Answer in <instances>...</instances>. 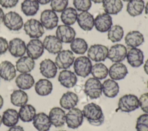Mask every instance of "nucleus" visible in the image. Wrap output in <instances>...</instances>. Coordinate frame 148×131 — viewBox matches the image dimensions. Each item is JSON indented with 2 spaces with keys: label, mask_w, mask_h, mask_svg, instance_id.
I'll list each match as a JSON object with an SVG mask.
<instances>
[{
  "label": "nucleus",
  "mask_w": 148,
  "mask_h": 131,
  "mask_svg": "<svg viewBox=\"0 0 148 131\" xmlns=\"http://www.w3.org/2000/svg\"><path fill=\"white\" fill-rule=\"evenodd\" d=\"M35 66V60L28 56L20 57L16 62V71L20 73H29Z\"/></svg>",
  "instance_id": "nucleus-26"
},
{
  "label": "nucleus",
  "mask_w": 148,
  "mask_h": 131,
  "mask_svg": "<svg viewBox=\"0 0 148 131\" xmlns=\"http://www.w3.org/2000/svg\"><path fill=\"white\" fill-rule=\"evenodd\" d=\"M75 59V57L72 51L61 50L57 53L54 63L58 69L66 70L73 64Z\"/></svg>",
  "instance_id": "nucleus-7"
},
{
  "label": "nucleus",
  "mask_w": 148,
  "mask_h": 131,
  "mask_svg": "<svg viewBox=\"0 0 148 131\" xmlns=\"http://www.w3.org/2000/svg\"><path fill=\"white\" fill-rule=\"evenodd\" d=\"M77 22L81 29L85 31H90L94 26V16L88 11H83L77 16Z\"/></svg>",
  "instance_id": "nucleus-25"
},
{
  "label": "nucleus",
  "mask_w": 148,
  "mask_h": 131,
  "mask_svg": "<svg viewBox=\"0 0 148 131\" xmlns=\"http://www.w3.org/2000/svg\"><path fill=\"white\" fill-rule=\"evenodd\" d=\"M77 10L72 7H66L65 9L61 14V20L64 25H73L77 18Z\"/></svg>",
  "instance_id": "nucleus-37"
},
{
  "label": "nucleus",
  "mask_w": 148,
  "mask_h": 131,
  "mask_svg": "<svg viewBox=\"0 0 148 131\" xmlns=\"http://www.w3.org/2000/svg\"><path fill=\"white\" fill-rule=\"evenodd\" d=\"M8 51L14 57H22L26 52L25 43L20 38H14L9 41Z\"/></svg>",
  "instance_id": "nucleus-14"
},
{
  "label": "nucleus",
  "mask_w": 148,
  "mask_h": 131,
  "mask_svg": "<svg viewBox=\"0 0 148 131\" xmlns=\"http://www.w3.org/2000/svg\"><path fill=\"white\" fill-rule=\"evenodd\" d=\"M90 1H92L95 3H101L104 1V0H90Z\"/></svg>",
  "instance_id": "nucleus-52"
},
{
  "label": "nucleus",
  "mask_w": 148,
  "mask_h": 131,
  "mask_svg": "<svg viewBox=\"0 0 148 131\" xmlns=\"http://www.w3.org/2000/svg\"><path fill=\"white\" fill-rule=\"evenodd\" d=\"M44 49L43 43L39 38H32L26 45L27 56L34 60H36L42 56Z\"/></svg>",
  "instance_id": "nucleus-11"
},
{
  "label": "nucleus",
  "mask_w": 148,
  "mask_h": 131,
  "mask_svg": "<svg viewBox=\"0 0 148 131\" xmlns=\"http://www.w3.org/2000/svg\"><path fill=\"white\" fill-rule=\"evenodd\" d=\"M56 36L64 43H71L75 38V29L66 25H60L57 27Z\"/></svg>",
  "instance_id": "nucleus-12"
},
{
  "label": "nucleus",
  "mask_w": 148,
  "mask_h": 131,
  "mask_svg": "<svg viewBox=\"0 0 148 131\" xmlns=\"http://www.w3.org/2000/svg\"><path fill=\"white\" fill-rule=\"evenodd\" d=\"M128 63L132 67L138 68L143 63L144 55L143 51L137 48H131L127 53Z\"/></svg>",
  "instance_id": "nucleus-18"
},
{
  "label": "nucleus",
  "mask_w": 148,
  "mask_h": 131,
  "mask_svg": "<svg viewBox=\"0 0 148 131\" xmlns=\"http://www.w3.org/2000/svg\"><path fill=\"white\" fill-rule=\"evenodd\" d=\"M57 67L55 63L50 59L43 60L39 64L40 72L42 76L47 78H54L57 73Z\"/></svg>",
  "instance_id": "nucleus-19"
},
{
  "label": "nucleus",
  "mask_w": 148,
  "mask_h": 131,
  "mask_svg": "<svg viewBox=\"0 0 148 131\" xmlns=\"http://www.w3.org/2000/svg\"><path fill=\"white\" fill-rule=\"evenodd\" d=\"M35 91L40 96H47L53 90L52 83L47 79H40L35 84Z\"/></svg>",
  "instance_id": "nucleus-31"
},
{
  "label": "nucleus",
  "mask_w": 148,
  "mask_h": 131,
  "mask_svg": "<svg viewBox=\"0 0 148 131\" xmlns=\"http://www.w3.org/2000/svg\"><path fill=\"white\" fill-rule=\"evenodd\" d=\"M124 36V30L121 26L114 25L108 31V38L112 43L119 42Z\"/></svg>",
  "instance_id": "nucleus-40"
},
{
  "label": "nucleus",
  "mask_w": 148,
  "mask_h": 131,
  "mask_svg": "<svg viewBox=\"0 0 148 131\" xmlns=\"http://www.w3.org/2000/svg\"><path fill=\"white\" fill-rule=\"evenodd\" d=\"M91 73L93 78L102 80L105 79L108 75L109 70L102 63H97L92 66Z\"/></svg>",
  "instance_id": "nucleus-39"
},
{
  "label": "nucleus",
  "mask_w": 148,
  "mask_h": 131,
  "mask_svg": "<svg viewBox=\"0 0 148 131\" xmlns=\"http://www.w3.org/2000/svg\"><path fill=\"white\" fill-rule=\"evenodd\" d=\"M3 22L4 25L12 31H18L24 25L22 17L14 11H9L5 14Z\"/></svg>",
  "instance_id": "nucleus-6"
},
{
  "label": "nucleus",
  "mask_w": 148,
  "mask_h": 131,
  "mask_svg": "<svg viewBox=\"0 0 148 131\" xmlns=\"http://www.w3.org/2000/svg\"><path fill=\"white\" fill-rule=\"evenodd\" d=\"M139 107L145 113L148 114V93L142 94L139 98Z\"/></svg>",
  "instance_id": "nucleus-44"
},
{
  "label": "nucleus",
  "mask_w": 148,
  "mask_h": 131,
  "mask_svg": "<svg viewBox=\"0 0 148 131\" xmlns=\"http://www.w3.org/2000/svg\"><path fill=\"white\" fill-rule=\"evenodd\" d=\"M135 129L136 131H148V114L145 113L138 117Z\"/></svg>",
  "instance_id": "nucleus-41"
},
{
  "label": "nucleus",
  "mask_w": 148,
  "mask_h": 131,
  "mask_svg": "<svg viewBox=\"0 0 148 131\" xmlns=\"http://www.w3.org/2000/svg\"><path fill=\"white\" fill-rule=\"evenodd\" d=\"M84 93L91 99L99 98L102 93V83L95 78H88L84 83Z\"/></svg>",
  "instance_id": "nucleus-5"
},
{
  "label": "nucleus",
  "mask_w": 148,
  "mask_h": 131,
  "mask_svg": "<svg viewBox=\"0 0 148 131\" xmlns=\"http://www.w3.org/2000/svg\"><path fill=\"white\" fill-rule=\"evenodd\" d=\"M49 117L52 125L56 128H61L65 124L66 114L62 108L54 107L50 109Z\"/></svg>",
  "instance_id": "nucleus-17"
},
{
  "label": "nucleus",
  "mask_w": 148,
  "mask_h": 131,
  "mask_svg": "<svg viewBox=\"0 0 148 131\" xmlns=\"http://www.w3.org/2000/svg\"><path fill=\"white\" fill-rule=\"evenodd\" d=\"M108 48L102 44H93L87 50L88 57L95 62L103 61L108 58Z\"/></svg>",
  "instance_id": "nucleus-8"
},
{
  "label": "nucleus",
  "mask_w": 148,
  "mask_h": 131,
  "mask_svg": "<svg viewBox=\"0 0 148 131\" xmlns=\"http://www.w3.org/2000/svg\"><path fill=\"white\" fill-rule=\"evenodd\" d=\"M125 44L130 48H137L141 45L145 41L144 36L138 30L130 31L124 38Z\"/></svg>",
  "instance_id": "nucleus-24"
},
{
  "label": "nucleus",
  "mask_w": 148,
  "mask_h": 131,
  "mask_svg": "<svg viewBox=\"0 0 148 131\" xmlns=\"http://www.w3.org/2000/svg\"><path fill=\"white\" fill-rule=\"evenodd\" d=\"M139 107V98L134 94H125L120 98L118 102V109L123 112L130 113Z\"/></svg>",
  "instance_id": "nucleus-4"
},
{
  "label": "nucleus",
  "mask_w": 148,
  "mask_h": 131,
  "mask_svg": "<svg viewBox=\"0 0 148 131\" xmlns=\"http://www.w3.org/2000/svg\"><path fill=\"white\" fill-rule=\"evenodd\" d=\"M39 9V3L36 0H24L21 3V10L27 16H35Z\"/></svg>",
  "instance_id": "nucleus-35"
},
{
  "label": "nucleus",
  "mask_w": 148,
  "mask_h": 131,
  "mask_svg": "<svg viewBox=\"0 0 148 131\" xmlns=\"http://www.w3.org/2000/svg\"><path fill=\"white\" fill-rule=\"evenodd\" d=\"M145 14L148 16V2L146 3V6H145Z\"/></svg>",
  "instance_id": "nucleus-53"
},
{
  "label": "nucleus",
  "mask_w": 148,
  "mask_h": 131,
  "mask_svg": "<svg viewBox=\"0 0 148 131\" xmlns=\"http://www.w3.org/2000/svg\"><path fill=\"white\" fill-rule=\"evenodd\" d=\"M68 0H51L50 7L51 10L55 12L61 13L67 7Z\"/></svg>",
  "instance_id": "nucleus-43"
},
{
  "label": "nucleus",
  "mask_w": 148,
  "mask_h": 131,
  "mask_svg": "<svg viewBox=\"0 0 148 131\" xmlns=\"http://www.w3.org/2000/svg\"><path fill=\"white\" fill-rule=\"evenodd\" d=\"M79 101V98L76 94L72 91H67L64 93L60 99V105L62 108L70 110L75 107Z\"/></svg>",
  "instance_id": "nucleus-27"
},
{
  "label": "nucleus",
  "mask_w": 148,
  "mask_h": 131,
  "mask_svg": "<svg viewBox=\"0 0 148 131\" xmlns=\"http://www.w3.org/2000/svg\"><path fill=\"white\" fill-rule=\"evenodd\" d=\"M123 1H124V2H129V1H130L131 0H123Z\"/></svg>",
  "instance_id": "nucleus-55"
},
{
  "label": "nucleus",
  "mask_w": 148,
  "mask_h": 131,
  "mask_svg": "<svg viewBox=\"0 0 148 131\" xmlns=\"http://www.w3.org/2000/svg\"><path fill=\"white\" fill-rule=\"evenodd\" d=\"M16 76V69L14 64L4 60L0 63V77L6 81L12 80Z\"/></svg>",
  "instance_id": "nucleus-22"
},
{
  "label": "nucleus",
  "mask_w": 148,
  "mask_h": 131,
  "mask_svg": "<svg viewBox=\"0 0 148 131\" xmlns=\"http://www.w3.org/2000/svg\"><path fill=\"white\" fill-rule=\"evenodd\" d=\"M143 68L145 73L148 75V59L146 60L145 61L144 66H143Z\"/></svg>",
  "instance_id": "nucleus-50"
},
{
  "label": "nucleus",
  "mask_w": 148,
  "mask_h": 131,
  "mask_svg": "<svg viewBox=\"0 0 148 131\" xmlns=\"http://www.w3.org/2000/svg\"><path fill=\"white\" fill-rule=\"evenodd\" d=\"M2 120L3 124L7 127L15 126L19 121L18 113L14 109H8L3 111Z\"/></svg>",
  "instance_id": "nucleus-30"
},
{
  "label": "nucleus",
  "mask_w": 148,
  "mask_h": 131,
  "mask_svg": "<svg viewBox=\"0 0 148 131\" xmlns=\"http://www.w3.org/2000/svg\"><path fill=\"white\" fill-rule=\"evenodd\" d=\"M58 80L62 86L70 88L76 85L77 78L75 72L70 70H63L59 73Z\"/></svg>",
  "instance_id": "nucleus-20"
},
{
  "label": "nucleus",
  "mask_w": 148,
  "mask_h": 131,
  "mask_svg": "<svg viewBox=\"0 0 148 131\" xmlns=\"http://www.w3.org/2000/svg\"><path fill=\"white\" fill-rule=\"evenodd\" d=\"M5 17V13L2 8L0 7V25L3 22V19Z\"/></svg>",
  "instance_id": "nucleus-48"
},
{
  "label": "nucleus",
  "mask_w": 148,
  "mask_h": 131,
  "mask_svg": "<svg viewBox=\"0 0 148 131\" xmlns=\"http://www.w3.org/2000/svg\"><path fill=\"white\" fill-rule=\"evenodd\" d=\"M3 102H4L3 98V97L0 95V109H1V108L2 107V106H3Z\"/></svg>",
  "instance_id": "nucleus-51"
},
{
  "label": "nucleus",
  "mask_w": 148,
  "mask_h": 131,
  "mask_svg": "<svg viewBox=\"0 0 148 131\" xmlns=\"http://www.w3.org/2000/svg\"><path fill=\"white\" fill-rule=\"evenodd\" d=\"M128 70L123 63H114L109 69V75L114 80H120L123 79L128 74Z\"/></svg>",
  "instance_id": "nucleus-23"
},
{
  "label": "nucleus",
  "mask_w": 148,
  "mask_h": 131,
  "mask_svg": "<svg viewBox=\"0 0 148 131\" xmlns=\"http://www.w3.org/2000/svg\"><path fill=\"white\" fill-rule=\"evenodd\" d=\"M32 124L38 131H49L52 125L49 115L43 112L36 114L32 120Z\"/></svg>",
  "instance_id": "nucleus-21"
},
{
  "label": "nucleus",
  "mask_w": 148,
  "mask_h": 131,
  "mask_svg": "<svg viewBox=\"0 0 148 131\" xmlns=\"http://www.w3.org/2000/svg\"><path fill=\"white\" fill-rule=\"evenodd\" d=\"M7 131H24V128L20 125H15L10 127Z\"/></svg>",
  "instance_id": "nucleus-47"
},
{
  "label": "nucleus",
  "mask_w": 148,
  "mask_h": 131,
  "mask_svg": "<svg viewBox=\"0 0 148 131\" xmlns=\"http://www.w3.org/2000/svg\"><path fill=\"white\" fill-rule=\"evenodd\" d=\"M147 88H148V81H147Z\"/></svg>",
  "instance_id": "nucleus-56"
},
{
  "label": "nucleus",
  "mask_w": 148,
  "mask_h": 131,
  "mask_svg": "<svg viewBox=\"0 0 148 131\" xmlns=\"http://www.w3.org/2000/svg\"><path fill=\"white\" fill-rule=\"evenodd\" d=\"M58 17L51 9L44 10L40 14V22L47 30H52L57 26Z\"/></svg>",
  "instance_id": "nucleus-10"
},
{
  "label": "nucleus",
  "mask_w": 148,
  "mask_h": 131,
  "mask_svg": "<svg viewBox=\"0 0 148 131\" xmlns=\"http://www.w3.org/2000/svg\"><path fill=\"white\" fill-rule=\"evenodd\" d=\"M58 131H66V130H58Z\"/></svg>",
  "instance_id": "nucleus-57"
},
{
  "label": "nucleus",
  "mask_w": 148,
  "mask_h": 131,
  "mask_svg": "<svg viewBox=\"0 0 148 131\" xmlns=\"http://www.w3.org/2000/svg\"><path fill=\"white\" fill-rule=\"evenodd\" d=\"M127 53V50L125 45L116 44L112 45L109 49L108 58L112 62L119 63L125 59Z\"/></svg>",
  "instance_id": "nucleus-13"
},
{
  "label": "nucleus",
  "mask_w": 148,
  "mask_h": 131,
  "mask_svg": "<svg viewBox=\"0 0 148 131\" xmlns=\"http://www.w3.org/2000/svg\"><path fill=\"white\" fill-rule=\"evenodd\" d=\"M83 119L82 110L79 108L73 107L69 110L66 114L65 122L69 128L75 129L82 125Z\"/></svg>",
  "instance_id": "nucleus-9"
},
{
  "label": "nucleus",
  "mask_w": 148,
  "mask_h": 131,
  "mask_svg": "<svg viewBox=\"0 0 148 131\" xmlns=\"http://www.w3.org/2000/svg\"><path fill=\"white\" fill-rule=\"evenodd\" d=\"M102 92L108 98H114L119 93V86L117 82L112 79H108L102 84Z\"/></svg>",
  "instance_id": "nucleus-28"
},
{
  "label": "nucleus",
  "mask_w": 148,
  "mask_h": 131,
  "mask_svg": "<svg viewBox=\"0 0 148 131\" xmlns=\"http://www.w3.org/2000/svg\"><path fill=\"white\" fill-rule=\"evenodd\" d=\"M15 83L19 89L25 90L30 89L35 83L33 76L29 73H21L15 79Z\"/></svg>",
  "instance_id": "nucleus-29"
},
{
  "label": "nucleus",
  "mask_w": 148,
  "mask_h": 131,
  "mask_svg": "<svg viewBox=\"0 0 148 131\" xmlns=\"http://www.w3.org/2000/svg\"><path fill=\"white\" fill-rule=\"evenodd\" d=\"M113 24L112 18L110 15L102 13L98 14L94 19V26L96 30L104 33L109 30Z\"/></svg>",
  "instance_id": "nucleus-15"
},
{
  "label": "nucleus",
  "mask_w": 148,
  "mask_h": 131,
  "mask_svg": "<svg viewBox=\"0 0 148 131\" xmlns=\"http://www.w3.org/2000/svg\"><path fill=\"white\" fill-rule=\"evenodd\" d=\"M23 28L25 34L31 38H39L45 33L44 27L40 21L34 18L28 20L24 24Z\"/></svg>",
  "instance_id": "nucleus-3"
},
{
  "label": "nucleus",
  "mask_w": 148,
  "mask_h": 131,
  "mask_svg": "<svg viewBox=\"0 0 148 131\" xmlns=\"http://www.w3.org/2000/svg\"><path fill=\"white\" fill-rule=\"evenodd\" d=\"M70 47L73 52L77 55H84L88 50V44L86 41L80 37L75 38L71 43Z\"/></svg>",
  "instance_id": "nucleus-38"
},
{
  "label": "nucleus",
  "mask_w": 148,
  "mask_h": 131,
  "mask_svg": "<svg viewBox=\"0 0 148 131\" xmlns=\"http://www.w3.org/2000/svg\"><path fill=\"white\" fill-rule=\"evenodd\" d=\"M8 40L5 38L0 36V56L5 53L8 50Z\"/></svg>",
  "instance_id": "nucleus-46"
},
{
  "label": "nucleus",
  "mask_w": 148,
  "mask_h": 131,
  "mask_svg": "<svg viewBox=\"0 0 148 131\" xmlns=\"http://www.w3.org/2000/svg\"><path fill=\"white\" fill-rule=\"evenodd\" d=\"M36 1H38V2L39 4L44 5H46V4L49 3V2H50L51 0H36Z\"/></svg>",
  "instance_id": "nucleus-49"
},
{
  "label": "nucleus",
  "mask_w": 148,
  "mask_h": 131,
  "mask_svg": "<svg viewBox=\"0 0 148 131\" xmlns=\"http://www.w3.org/2000/svg\"><path fill=\"white\" fill-rule=\"evenodd\" d=\"M2 116L0 115V126H1V124H2Z\"/></svg>",
  "instance_id": "nucleus-54"
},
{
  "label": "nucleus",
  "mask_w": 148,
  "mask_h": 131,
  "mask_svg": "<svg viewBox=\"0 0 148 131\" xmlns=\"http://www.w3.org/2000/svg\"><path fill=\"white\" fill-rule=\"evenodd\" d=\"M28 94L23 90H14L10 94V102L15 106L21 107L27 103Z\"/></svg>",
  "instance_id": "nucleus-33"
},
{
  "label": "nucleus",
  "mask_w": 148,
  "mask_h": 131,
  "mask_svg": "<svg viewBox=\"0 0 148 131\" xmlns=\"http://www.w3.org/2000/svg\"><path fill=\"white\" fill-rule=\"evenodd\" d=\"M75 9L79 11H87L90 9L92 3L90 0H73Z\"/></svg>",
  "instance_id": "nucleus-42"
},
{
  "label": "nucleus",
  "mask_w": 148,
  "mask_h": 131,
  "mask_svg": "<svg viewBox=\"0 0 148 131\" xmlns=\"http://www.w3.org/2000/svg\"><path fill=\"white\" fill-rule=\"evenodd\" d=\"M44 48L50 53L56 55L62 49V43L54 35H47L43 40Z\"/></svg>",
  "instance_id": "nucleus-16"
},
{
  "label": "nucleus",
  "mask_w": 148,
  "mask_h": 131,
  "mask_svg": "<svg viewBox=\"0 0 148 131\" xmlns=\"http://www.w3.org/2000/svg\"><path fill=\"white\" fill-rule=\"evenodd\" d=\"M83 114L88 123L95 126L101 125L104 122L105 117L101 106L93 102L86 104L82 110Z\"/></svg>",
  "instance_id": "nucleus-1"
},
{
  "label": "nucleus",
  "mask_w": 148,
  "mask_h": 131,
  "mask_svg": "<svg viewBox=\"0 0 148 131\" xmlns=\"http://www.w3.org/2000/svg\"><path fill=\"white\" fill-rule=\"evenodd\" d=\"M19 0H0V5L5 9L15 7Z\"/></svg>",
  "instance_id": "nucleus-45"
},
{
  "label": "nucleus",
  "mask_w": 148,
  "mask_h": 131,
  "mask_svg": "<svg viewBox=\"0 0 148 131\" xmlns=\"http://www.w3.org/2000/svg\"><path fill=\"white\" fill-rule=\"evenodd\" d=\"M102 7L106 13L116 15L121 11L123 4L121 0H104Z\"/></svg>",
  "instance_id": "nucleus-32"
},
{
  "label": "nucleus",
  "mask_w": 148,
  "mask_h": 131,
  "mask_svg": "<svg viewBox=\"0 0 148 131\" xmlns=\"http://www.w3.org/2000/svg\"><path fill=\"white\" fill-rule=\"evenodd\" d=\"M19 118L24 122H29L33 120L36 115V109L31 105L25 104L20 107L18 112Z\"/></svg>",
  "instance_id": "nucleus-36"
},
{
  "label": "nucleus",
  "mask_w": 148,
  "mask_h": 131,
  "mask_svg": "<svg viewBox=\"0 0 148 131\" xmlns=\"http://www.w3.org/2000/svg\"><path fill=\"white\" fill-rule=\"evenodd\" d=\"M145 9L143 0H131L127 5V11L131 17L140 15Z\"/></svg>",
  "instance_id": "nucleus-34"
},
{
  "label": "nucleus",
  "mask_w": 148,
  "mask_h": 131,
  "mask_svg": "<svg viewBox=\"0 0 148 131\" xmlns=\"http://www.w3.org/2000/svg\"><path fill=\"white\" fill-rule=\"evenodd\" d=\"M92 66L91 60L85 56L77 57L73 62L75 74L82 78H86L90 74Z\"/></svg>",
  "instance_id": "nucleus-2"
}]
</instances>
